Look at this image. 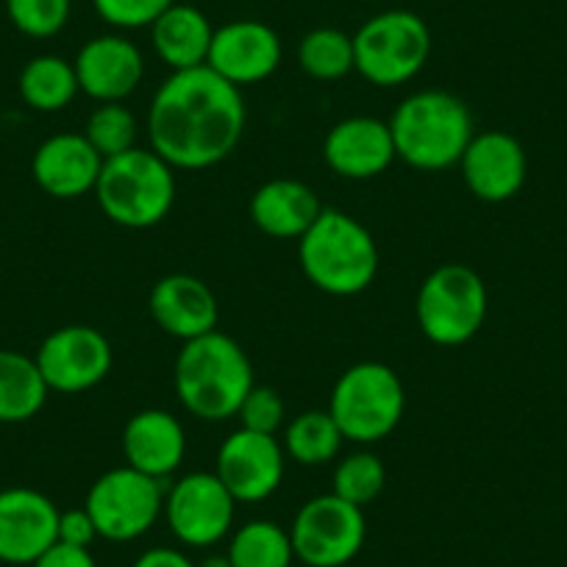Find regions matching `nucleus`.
<instances>
[{
	"label": "nucleus",
	"mask_w": 567,
	"mask_h": 567,
	"mask_svg": "<svg viewBox=\"0 0 567 567\" xmlns=\"http://www.w3.org/2000/svg\"><path fill=\"white\" fill-rule=\"evenodd\" d=\"M245 120L243 92L215 70L171 73L151 101V151L173 171H206L237 151Z\"/></svg>",
	"instance_id": "nucleus-1"
},
{
	"label": "nucleus",
	"mask_w": 567,
	"mask_h": 567,
	"mask_svg": "<svg viewBox=\"0 0 567 567\" xmlns=\"http://www.w3.org/2000/svg\"><path fill=\"white\" fill-rule=\"evenodd\" d=\"M173 384L182 406L206 423L237 417L250 392L254 364L234 337L209 331L184 342L173 368Z\"/></svg>",
	"instance_id": "nucleus-2"
},
{
	"label": "nucleus",
	"mask_w": 567,
	"mask_h": 567,
	"mask_svg": "<svg viewBox=\"0 0 567 567\" xmlns=\"http://www.w3.org/2000/svg\"><path fill=\"white\" fill-rule=\"evenodd\" d=\"M473 114L462 97L445 90H420L403 97L390 117L398 159L423 173L460 165L471 145Z\"/></svg>",
	"instance_id": "nucleus-3"
},
{
	"label": "nucleus",
	"mask_w": 567,
	"mask_h": 567,
	"mask_svg": "<svg viewBox=\"0 0 567 567\" xmlns=\"http://www.w3.org/2000/svg\"><path fill=\"white\" fill-rule=\"evenodd\" d=\"M303 276L320 292L334 298L359 296L375 281L379 245L364 223L340 209H323L298 239Z\"/></svg>",
	"instance_id": "nucleus-4"
},
{
	"label": "nucleus",
	"mask_w": 567,
	"mask_h": 567,
	"mask_svg": "<svg viewBox=\"0 0 567 567\" xmlns=\"http://www.w3.org/2000/svg\"><path fill=\"white\" fill-rule=\"evenodd\" d=\"M95 200L114 226L154 228L176 204V171L151 148H131L103 159Z\"/></svg>",
	"instance_id": "nucleus-5"
},
{
	"label": "nucleus",
	"mask_w": 567,
	"mask_h": 567,
	"mask_svg": "<svg viewBox=\"0 0 567 567\" xmlns=\"http://www.w3.org/2000/svg\"><path fill=\"white\" fill-rule=\"evenodd\" d=\"M406 409V390L395 370L384 362H357L337 379L329 412L342 437L373 445L390 437Z\"/></svg>",
	"instance_id": "nucleus-6"
},
{
	"label": "nucleus",
	"mask_w": 567,
	"mask_h": 567,
	"mask_svg": "<svg viewBox=\"0 0 567 567\" xmlns=\"http://www.w3.org/2000/svg\"><path fill=\"white\" fill-rule=\"evenodd\" d=\"M487 284L473 267L449 261L425 276L414 298V318L425 340L456 348L471 342L487 320Z\"/></svg>",
	"instance_id": "nucleus-7"
},
{
	"label": "nucleus",
	"mask_w": 567,
	"mask_h": 567,
	"mask_svg": "<svg viewBox=\"0 0 567 567\" xmlns=\"http://www.w3.org/2000/svg\"><path fill=\"white\" fill-rule=\"evenodd\" d=\"M432 56V31L420 14L390 9L373 14L353 34V62L368 84L390 90L420 75Z\"/></svg>",
	"instance_id": "nucleus-8"
},
{
	"label": "nucleus",
	"mask_w": 567,
	"mask_h": 567,
	"mask_svg": "<svg viewBox=\"0 0 567 567\" xmlns=\"http://www.w3.org/2000/svg\"><path fill=\"white\" fill-rule=\"evenodd\" d=\"M165 495L162 478L123 465L95 478L86 493L84 509L95 520L97 537L128 543L148 534L165 515Z\"/></svg>",
	"instance_id": "nucleus-9"
},
{
	"label": "nucleus",
	"mask_w": 567,
	"mask_h": 567,
	"mask_svg": "<svg viewBox=\"0 0 567 567\" xmlns=\"http://www.w3.org/2000/svg\"><path fill=\"white\" fill-rule=\"evenodd\" d=\"M368 537L362 506L342 501L340 495L326 493L307 501L296 512L290 526L296 559L307 567H342L362 550Z\"/></svg>",
	"instance_id": "nucleus-10"
},
{
	"label": "nucleus",
	"mask_w": 567,
	"mask_h": 567,
	"mask_svg": "<svg viewBox=\"0 0 567 567\" xmlns=\"http://www.w3.org/2000/svg\"><path fill=\"white\" fill-rule=\"evenodd\" d=\"M237 501L215 471L187 473L165 495V520L189 548H212L234 528Z\"/></svg>",
	"instance_id": "nucleus-11"
},
{
	"label": "nucleus",
	"mask_w": 567,
	"mask_h": 567,
	"mask_svg": "<svg viewBox=\"0 0 567 567\" xmlns=\"http://www.w3.org/2000/svg\"><path fill=\"white\" fill-rule=\"evenodd\" d=\"M48 390L79 395L112 373V342L95 326H62L42 340L34 357Z\"/></svg>",
	"instance_id": "nucleus-12"
},
{
	"label": "nucleus",
	"mask_w": 567,
	"mask_h": 567,
	"mask_svg": "<svg viewBox=\"0 0 567 567\" xmlns=\"http://www.w3.org/2000/svg\"><path fill=\"white\" fill-rule=\"evenodd\" d=\"M284 445L272 434L237 429L217 449L215 473L237 504L267 501L284 482Z\"/></svg>",
	"instance_id": "nucleus-13"
},
{
	"label": "nucleus",
	"mask_w": 567,
	"mask_h": 567,
	"mask_svg": "<svg viewBox=\"0 0 567 567\" xmlns=\"http://www.w3.org/2000/svg\"><path fill=\"white\" fill-rule=\"evenodd\" d=\"M281 40L270 25L261 20H231L215 29L206 68L243 90L270 79L281 64Z\"/></svg>",
	"instance_id": "nucleus-14"
},
{
	"label": "nucleus",
	"mask_w": 567,
	"mask_h": 567,
	"mask_svg": "<svg viewBox=\"0 0 567 567\" xmlns=\"http://www.w3.org/2000/svg\"><path fill=\"white\" fill-rule=\"evenodd\" d=\"M59 543V509L31 487L0 489V561L34 565Z\"/></svg>",
	"instance_id": "nucleus-15"
},
{
	"label": "nucleus",
	"mask_w": 567,
	"mask_h": 567,
	"mask_svg": "<svg viewBox=\"0 0 567 567\" xmlns=\"http://www.w3.org/2000/svg\"><path fill=\"white\" fill-rule=\"evenodd\" d=\"M467 189L484 204H506L523 189L528 178V156L520 140L506 131L473 134L460 159Z\"/></svg>",
	"instance_id": "nucleus-16"
},
{
	"label": "nucleus",
	"mask_w": 567,
	"mask_h": 567,
	"mask_svg": "<svg viewBox=\"0 0 567 567\" xmlns=\"http://www.w3.org/2000/svg\"><path fill=\"white\" fill-rule=\"evenodd\" d=\"M73 64L81 92L97 103L125 101L145 79V56L123 34L92 37Z\"/></svg>",
	"instance_id": "nucleus-17"
},
{
	"label": "nucleus",
	"mask_w": 567,
	"mask_h": 567,
	"mask_svg": "<svg viewBox=\"0 0 567 567\" xmlns=\"http://www.w3.org/2000/svg\"><path fill=\"white\" fill-rule=\"evenodd\" d=\"M323 159L348 182H368L381 176L398 159L390 123L379 117H346L326 134Z\"/></svg>",
	"instance_id": "nucleus-18"
},
{
	"label": "nucleus",
	"mask_w": 567,
	"mask_h": 567,
	"mask_svg": "<svg viewBox=\"0 0 567 567\" xmlns=\"http://www.w3.org/2000/svg\"><path fill=\"white\" fill-rule=\"evenodd\" d=\"M148 312L167 337L189 342L217 331L220 307L206 281L189 272H171L154 284L148 296Z\"/></svg>",
	"instance_id": "nucleus-19"
},
{
	"label": "nucleus",
	"mask_w": 567,
	"mask_h": 567,
	"mask_svg": "<svg viewBox=\"0 0 567 567\" xmlns=\"http://www.w3.org/2000/svg\"><path fill=\"white\" fill-rule=\"evenodd\" d=\"M103 156L90 145L84 134L48 136L31 159V176L37 187L59 200H75L95 193Z\"/></svg>",
	"instance_id": "nucleus-20"
},
{
	"label": "nucleus",
	"mask_w": 567,
	"mask_h": 567,
	"mask_svg": "<svg viewBox=\"0 0 567 567\" xmlns=\"http://www.w3.org/2000/svg\"><path fill=\"white\" fill-rule=\"evenodd\" d=\"M125 465L154 478H165L182 467L187 456V432L167 409H142L123 429Z\"/></svg>",
	"instance_id": "nucleus-21"
},
{
	"label": "nucleus",
	"mask_w": 567,
	"mask_h": 567,
	"mask_svg": "<svg viewBox=\"0 0 567 567\" xmlns=\"http://www.w3.org/2000/svg\"><path fill=\"white\" fill-rule=\"evenodd\" d=\"M250 220L272 239H301L320 217L318 195L296 178H272L250 195Z\"/></svg>",
	"instance_id": "nucleus-22"
},
{
	"label": "nucleus",
	"mask_w": 567,
	"mask_h": 567,
	"mask_svg": "<svg viewBox=\"0 0 567 567\" xmlns=\"http://www.w3.org/2000/svg\"><path fill=\"white\" fill-rule=\"evenodd\" d=\"M215 25L209 23L198 7L189 3H173L154 25H151V45L162 64L182 73V70L204 68L209 59Z\"/></svg>",
	"instance_id": "nucleus-23"
},
{
	"label": "nucleus",
	"mask_w": 567,
	"mask_h": 567,
	"mask_svg": "<svg viewBox=\"0 0 567 567\" xmlns=\"http://www.w3.org/2000/svg\"><path fill=\"white\" fill-rule=\"evenodd\" d=\"M48 384L34 357L0 348V423H25L48 401Z\"/></svg>",
	"instance_id": "nucleus-24"
},
{
	"label": "nucleus",
	"mask_w": 567,
	"mask_h": 567,
	"mask_svg": "<svg viewBox=\"0 0 567 567\" xmlns=\"http://www.w3.org/2000/svg\"><path fill=\"white\" fill-rule=\"evenodd\" d=\"M18 90L20 97L34 112L51 114L68 109L81 92V86L73 62H68L62 56H53V53H42V56H34L20 70Z\"/></svg>",
	"instance_id": "nucleus-25"
},
{
	"label": "nucleus",
	"mask_w": 567,
	"mask_h": 567,
	"mask_svg": "<svg viewBox=\"0 0 567 567\" xmlns=\"http://www.w3.org/2000/svg\"><path fill=\"white\" fill-rule=\"evenodd\" d=\"M342 443L346 437L329 409H309L284 425V454L303 467H323L334 462Z\"/></svg>",
	"instance_id": "nucleus-26"
},
{
	"label": "nucleus",
	"mask_w": 567,
	"mask_h": 567,
	"mask_svg": "<svg viewBox=\"0 0 567 567\" xmlns=\"http://www.w3.org/2000/svg\"><path fill=\"white\" fill-rule=\"evenodd\" d=\"M228 559L234 567H292L296 550L287 528L272 520H250L231 534Z\"/></svg>",
	"instance_id": "nucleus-27"
},
{
	"label": "nucleus",
	"mask_w": 567,
	"mask_h": 567,
	"mask_svg": "<svg viewBox=\"0 0 567 567\" xmlns=\"http://www.w3.org/2000/svg\"><path fill=\"white\" fill-rule=\"evenodd\" d=\"M298 68L315 81H340L357 70L353 37L334 25H320L298 42Z\"/></svg>",
	"instance_id": "nucleus-28"
},
{
	"label": "nucleus",
	"mask_w": 567,
	"mask_h": 567,
	"mask_svg": "<svg viewBox=\"0 0 567 567\" xmlns=\"http://www.w3.org/2000/svg\"><path fill=\"white\" fill-rule=\"evenodd\" d=\"M386 467L373 451H353L342 456L340 465L334 467V489L342 501L353 506H368L384 493Z\"/></svg>",
	"instance_id": "nucleus-29"
},
{
	"label": "nucleus",
	"mask_w": 567,
	"mask_h": 567,
	"mask_svg": "<svg viewBox=\"0 0 567 567\" xmlns=\"http://www.w3.org/2000/svg\"><path fill=\"white\" fill-rule=\"evenodd\" d=\"M81 134L90 140V145L103 159H112L136 148V117L123 101L97 103Z\"/></svg>",
	"instance_id": "nucleus-30"
},
{
	"label": "nucleus",
	"mask_w": 567,
	"mask_h": 567,
	"mask_svg": "<svg viewBox=\"0 0 567 567\" xmlns=\"http://www.w3.org/2000/svg\"><path fill=\"white\" fill-rule=\"evenodd\" d=\"M7 14L20 34L51 40L70 23L73 0H7Z\"/></svg>",
	"instance_id": "nucleus-31"
},
{
	"label": "nucleus",
	"mask_w": 567,
	"mask_h": 567,
	"mask_svg": "<svg viewBox=\"0 0 567 567\" xmlns=\"http://www.w3.org/2000/svg\"><path fill=\"white\" fill-rule=\"evenodd\" d=\"M176 0H92L97 18L117 31L151 29Z\"/></svg>",
	"instance_id": "nucleus-32"
},
{
	"label": "nucleus",
	"mask_w": 567,
	"mask_h": 567,
	"mask_svg": "<svg viewBox=\"0 0 567 567\" xmlns=\"http://www.w3.org/2000/svg\"><path fill=\"white\" fill-rule=\"evenodd\" d=\"M284 417H287V409H284L281 395H278V390L265 384L250 386L237 412V420L243 423L239 429H248V432L256 434H272V437L284 429Z\"/></svg>",
	"instance_id": "nucleus-33"
},
{
	"label": "nucleus",
	"mask_w": 567,
	"mask_h": 567,
	"mask_svg": "<svg viewBox=\"0 0 567 567\" xmlns=\"http://www.w3.org/2000/svg\"><path fill=\"white\" fill-rule=\"evenodd\" d=\"M95 539H97L95 520H92L90 512H86L84 506L59 512V543L73 545V548H90Z\"/></svg>",
	"instance_id": "nucleus-34"
},
{
	"label": "nucleus",
	"mask_w": 567,
	"mask_h": 567,
	"mask_svg": "<svg viewBox=\"0 0 567 567\" xmlns=\"http://www.w3.org/2000/svg\"><path fill=\"white\" fill-rule=\"evenodd\" d=\"M31 567H97L90 548H73V545L56 543L40 556Z\"/></svg>",
	"instance_id": "nucleus-35"
},
{
	"label": "nucleus",
	"mask_w": 567,
	"mask_h": 567,
	"mask_svg": "<svg viewBox=\"0 0 567 567\" xmlns=\"http://www.w3.org/2000/svg\"><path fill=\"white\" fill-rule=\"evenodd\" d=\"M134 567H195V561L187 554L176 548H151L134 561Z\"/></svg>",
	"instance_id": "nucleus-36"
},
{
	"label": "nucleus",
	"mask_w": 567,
	"mask_h": 567,
	"mask_svg": "<svg viewBox=\"0 0 567 567\" xmlns=\"http://www.w3.org/2000/svg\"><path fill=\"white\" fill-rule=\"evenodd\" d=\"M195 567H234V565H231V559H228V554H209V556H204V559H200Z\"/></svg>",
	"instance_id": "nucleus-37"
}]
</instances>
